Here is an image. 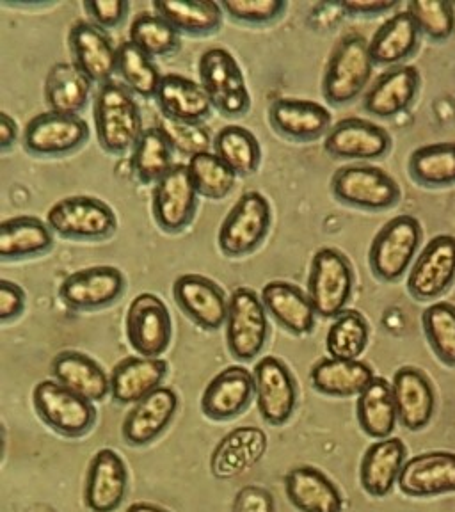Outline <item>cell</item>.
Instances as JSON below:
<instances>
[{
	"instance_id": "6da1fadb",
	"label": "cell",
	"mask_w": 455,
	"mask_h": 512,
	"mask_svg": "<svg viewBox=\"0 0 455 512\" xmlns=\"http://www.w3.org/2000/svg\"><path fill=\"white\" fill-rule=\"evenodd\" d=\"M93 118L98 143L112 155L134 150L144 132L139 105L120 80H107L98 86Z\"/></svg>"
},
{
	"instance_id": "7a4b0ae2",
	"label": "cell",
	"mask_w": 455,
	"mask_h": 512,
	"mask_svg": "<svg viewBox=\"0 0 455 512\" xmlns=\"http://www.w3.org/2000/svg\"><path fill=\"white\" fill-rule=\"evenodd\" d=\"M374 64L370 41L360 32L345 34L329 56L322 79V95L329 104H351L367 88Z\"/></svg>"
},
{
	"instance_id": "3957f363",
	"label": "cell",
	"mask_w": 455,
	"mask_h": 512,
	"mask_svg": "<svg viewBox=\"0 0 455 512\" xmlns=\"http://www.w3.org/2000/svg\"><path fill=\"white\" fill-rule=\"evenodd\" d=\"M424 237L422 224L416 217L400 214L376 233L368 251V264L381 281L400 280L413 264Z\"/></svg>"
},
{
	"instance_id": "277c9868",
	"label": "cell",
	"mask_w": 455,
	"mask_h": 512,
	"mask_svg": "<svg viewBox=\"0 0 455 512\" xmlns=\"http://www.w3.org/2000/svg\"><path fill=\"white\" fill-rule=\"evenodd\" d=\"M272 210L262 192L248 191L240 196L217 233L221 253L232 258L253 253L271 230Z\"/></svg>"
},
{
	"instance_id": "5b68a950",
	"label": "cell",
	"mask_w": 455,
	"mask_h": 512,
	"mask_svg": "<svg viewBox=\"0 0 455 512\" xmlns=\"http://www.w3.org/2000/svg\"><path fill=\"white\" fill-rule=\"evenodd\" d=\"M354 288V271L347 256L335 248H322L315 253L308 276V297L315 313L324 319H335L344 312Z\"/></svg>"
},
{
	"instance_id": "8992f818",
	"label": "cell",
	"mask_w": 455,
	"mask_h": 512,
	"mask_svg": "<svg viewBox=\"0 0 455 512\" xmlns=\"http://www.w3.org/2000/svg\"><path fill=\"white\" fill-rule=\"evenodd\" d=\"M32 402L41 420L66 438H80L95 425L93 402L57 383L56 379H45L36 384Z\"/></svg>"
},
{
	"instance_id": "52a82bcc",
	"label": "cell",
	"mask_w": 455,
	"mask_h": 512,
	"mask_svg": "<svg viewBox=\"0 0 455 512\" xmlns=\"http://www.w3.org/2000/svg\"><path fill=\"white\" fill-rule=\"evenodd\" d=\"M200 84L207 91L212 105L224 116H244L251 107L246 79L237 59L226 48L205 50L200 57Z\"/></svg>"
},
{
	"instance_id": "ba28073f",
	"label": "cell",
	"mask_w": 455,
	"mask_h": 512,
	"mask_svg": "<svg viewBox=\"0 0 455 512\" xmlns=\"http://www.w3.org/2000/svg\"><path fill=\"white\" fill-rule=\"evenodd\" d=\"M52 232L64 239H109L118 228V217L105 201L93 196H68L54 203L47 212Z\"/></svg>"
},
{
	"instance_id": "9c48e42d",
	"label": "cell",
	"mask_w": 455,
	"mask_h": 512,
	"mask_svg": "<svg viewBox=\"0 0 455 512\" xmlns=\"http://www.w3.org/2000/svg\"><path fill=\"white\" fill-rule=\"evenodd\" d=\"M331 191L338 201L363 210H388L400 201V187L393 176L376 166L351 164L336 169Z\"/></svg>"
},
{
	"instance_id": "30bf717a",
	"label": "cell",
	"mask_w": 455,
	"mask_h": 512,
	"mask_svg": "<svg viewBox=\"0 0 455 512\" xmlns=\"http://www.w3.org/2000/svg\"><path fill=\"white\" fill-rule=\"evenodd\" d=\"M269 336V320L262 297L253 288L240 287L230 296L226 319V344L240 361L255 360Z\"/></svg>"
},
{
	"instance_id": "8fae6325",
	"label": "cell",
	"mask_w": 455,
	"mask_h": 512,
	"mask_svg": "<svg viewBox=\"0 0 455 512\" xmlns=\"http://www.w3.org/2000/svg\"><path fill=\"white\" fill-rule=\"evenodd\" d=\"M127 338L132 349L144 358H160L173 338V320L168 306L155 294L143 292L128 306Z\"/></svg>"
},
{
	"instance_id": "7c38bea8",
	"label": "cell",
	"mask_w": 455,
	"mask_h": 512,
	"mask_svg": "<svg viewBox=\"0 0 455 512\" xmlns=\"http://www.w3.org/2000/svg\"><path fill=\"white\" fill-rule=\"evenodd\" d=\"M200 192L192 182L187 164H175L153 187L152 210L155 223L164 232L178 233L191 224Z\"/></svg>"
},
{
	"instance_id": "4fadbf2b",
	"label": "cell",
	"mask_w": 455,
	"mask_h": 512,
	"mask_svg": "<svg viewBox=\"0 0 455 512\" xmlns=\"http://www.w3.org/2000/svg\"><path fill=\"white\" fill-rule=\"evenodd\" d=\"M89 127L80 116L47 111L34 116L25 125L24 148L38 157H59L72 153L86 143Z\"/></svg>"
},
{
	"instance_id": "5bb4252c",
	"label": "cell",
	"mask_w": 455,
	"mask_h": 512,
	"mask_svg": "<svg viewBox=\"0 0 455 512\" xmlns=\"http://www.w3.org/2000/svg\"><path fill=\"white\" fill-rule=\"evenodd\" d=\"M455 281V237L438 235L422 249L411 267L408 290L418 301L438 299Z\"/></svg>"
},
{
	"instance_id": "9a60e30c",
	"label": "cell",
	"mask_w": 455,
	"mask_h": 512,
	"mask_svg": "<svg viewBox=\"0 0 455 512\" xmlns=\"http://www.w3.org/2000/svg\"><path fill=\"white\" fill-rule=\"evenodd\" d=\"M255 395L258 411L267 424L283 425L290 420L297 404L296 379L283 361L265 356L256 363Z\"/></svg>"
},
{
	"instance_id": "2e32d148",
	"label": "cell",
	"mask_w": 455,
	"mask_h": 512,
	"mask_svg": "<svg viewBox=\"0 0 455 512\" xmlns=\"http://www.w3.org/2000/svg\"><path fill=\"white\" fill-rule=\"evenodd\" d=\"M125 274L114 265H95L64 278L59 296L75 310H98L120 299L125 292Z\"/></svg>"
},
{
	"instance_id": "e0dca14e",
	"label": "cell",
	"mask_w": 455,
	"mask_h": 512,
	"mask_svg": "<svg viewBox=\"0 0 455 512\" xmlns=\"http://www.w3.org/2000/svg\"><path fill=\"white\" fill-rule=\"evenodd\" d=\"M173 296L180 310L200 328L217 331L226 326L230 299L216 281L201 274H182L173 285Z\"/></svg>"
},
{
	"instance_id": "ac0fdd59",
	"label": "cell",
	"mask_w": 455,
	"mask_h": 512,
	"mask_svg": "<svg viewBox=\"0 0 455 512\" xmlns=\"http://www.w3.org/2000/svg\"><path fill=\"white\" fill-rule=\"evenodd\" d=\"M390 148L388 130L363 118L338 121L324 139V150L335 159L374 160L384 157Z\"/></svg>"
},
{
	"instance_id": "d6986e66",
	"label": "cell",
	"mask_w": 455,
	"mask_h": 512,
	"mask_svg": "<svg viewBox=\"0 0 455 512\" xmlns=\"http://www.w3.org/2000/svg\"><path fill=\"white\" fill-rule=\"evenodd\" d=\"M267 447V434L260 427H237L217 443L210 457V472L219 480L237 479L262 461Z\"/></svg>"
},
{
	"instance_id": "ffe728a7",
	"label": "cell",
	"mask_w": 455,
	"mask_h": 512,
	"mask_svg": "<svg viewBox=\"0 0 455 512\" xmlns=\"http://www.w3.org/2000/svg\"><path fill=\"white\" fill-rule=\"evenodd\" d=\"M128 489L127 464L111 448L98 450L89 463L84 500L89 511L114 512L120 509Z\"/></svg>"
},
{
	"instance_id": "44dd1931",
	"label": "cell",
	"mask_w": 455,
	"mask_h": 512,
	"mask_svg": "<svg viewBox=\"0 0 455 512\" xmlns=\"http://www.w3.org/2000/svg\"><path fill=\"white\" fill-rule=\"evenodd\" d=\"M68 41L73 63L93 82L104 84L118 72V47H114L109 34L91 20L75 22Z\"/></svg>"
},
{
	"instance_id": "7402d4cb",
	"label": "cell",
	"mask_w": 455,
	"mask_h": 512,
	"mask_svg": "<svg viewBox=\"0 0 455 512\" xmlns=\"http://www.w3.org/2000/svg\"><path fill=\"white\" fill-rule=\"evenodd\" d=\"M399 488L413 498L455 493V454L425 452L411 457L400 472Z\"/></svg>"
},
{
	"instance_id": "603a6c76",
	"label": "cell",
	"mask_w": 455,
	"mask_h": 512,
	"mask_svg": "<svg viewBox=\"0 0 455 512\" xmlns=\"http://www.w3.org/2000/svg\"><path fill=\"white\" fill-rule=\"evenodd\" d=\"M255 395V376L248 368L233 365L224 368L207 384L201 409L212 420H232L248 408Z\"/></svg>"
},
{
	"instance_id": "cb8c5ba5",
	"label": "cell",
	"mask_w": 455,
	"mask_h": 512,
	"mask_svg": "<svg viewBox=\"0 0 455 512\" xmlns=\"http://www.w3.org/2000/svg\"><path fill=\"white\" fill-rule=\"evenodd\" d=\"M420 73L415 66L399 64L381 73L363 96V109L377 118H393L415 102Z\"/></svg>"
},
{
	"instance_id": "d4e9b609",
	"label": "cell",
	"mask_w": 455,
	"mask_h": 512,
	"mask_svg": "<svg viewBox=\"0 0 455 512\" xmlns=\"http://www.w3.org/2000/svg\"><path fill=\"white\" fill-rule=\"evenodd\" d=\"M269 120L276 132L294 141H313L331 130V112L328 107L299 98H278L271 104Z\"/></svg>"
},
{
	"instance_id": "484cf974",
	"label": "cell",
	"mask_w": 455,
	"mask_h": 512,
	"mask_svg": "<svg viewBox=\"0 0 455 512\" xmlns=\"http://www.w3.org/2000/svg\"><path fill=\"white\" fill-rule=\"evenodd\" d=\"M178 409V395L171 388L160 386L146 399L139 400L128 411L123 422V438L134 447H144L166 431Z\"/></svg>"
},
{
	"instance_id": "4316f807",
	"label": "cell",
	"mask_w": 455,
	"mask_h": 512,
	"mask_svg": "<svg viewBox=\"0 0 455 512\" xmlns=\"http://www.w3.org/2000/svg\"><path fill=\"white\" fill-rule=\"evenodd\" d=\"M392 388L400 424L409 431H422L431 422L436 408L431 381L422 370L404 367L393 376Z\"/></svg>"
},
{
	"instance_id": "83f0119b",
	"label": "cell",
	"mask_w": 455,
	"mask_h": 512,
	"mask_svg": "<svg viewBox=\"0 0 455 512\" xmlns=\"http://www.w3.org/2000/svg\"><path fill=\"white\" fill-rule=\"evenodd\" d=\"M166 374L168 363L162 358L128 356L112 368V399L120 404H137L159 390Z\"/></svg>"
},
{
	"instance_id": "f1b7e54d",
	"label": "cell",
	"mask_w": 455,
	"mask_h": 512,
	"mask_svg": "<svg viewBox=\"0 0 455 512\" xmlns=\"http://www.w3.org/2000/svg\"><path fill=\"white\" fill-rule=\"evenodd\" d=\"M265 310L292 335H310L315 328V308L308 292L290 281H269L262 288Z\"/></svg>"
},
{
	"instance_id": "f546056e",
	"label": "cell",
	"mask_w": 455,
	"mask_h": 512,
	"mask_svg": "<svg viewBox=\"0 0 455 512\" xmlns=\"http://www.w3.org/2000/svg\"><path fill=\"white\" fill-rule=\"evenodd\" d=\"M290 504L301 512H342L344 498L328 475L313 466H297L285 477Z\"/></svg>"
},
{
	"instance_id": "4dcf8cb0",
	"label": "cell",
	"mask_w": 455,
	"mask_h": 512,
	"mask_svg": "<svg viewBox=\"0 0 455 512\" xmlns=\"http://www.w3.org/2000/svg\"><path fill=\"white\" fill-rule=\"evenodd\" d=\"M155 100L164 116L191 123L207 120L214 107L201 84L178 73L162 75Z\"/></svg>"
},
{
	"instance_id": "1f68e13d",
	"label": "cell",
	"mask_w": 455,
	"mask_h": 512,
	"mask_svg": "<svg viewBox=\"0 0 455 512\" xmlns=\"http://www.w3.org/2000/svg\"><path fill=\"white\" fill-rule=\"evenodd\" d=\"M52 376L91 402H102L111 393V377L84 352H59L52 361Z\"/></svg>"
},
{
	"instance_id": "d6a6232c",
	"label": "cell",
	"mask_w": 455,
	"mask_h": 512,
	"mask_svg": "<svg viewBox=\"0 0 455 512\" xmlns=\"http://www.w3.org/2000/svg\"><path fill=\"white\" fill-rule=\"evenodd\" d=\"M406 461V447L399 438L379 440L368 447L361 461V486L368 495L383 498L399 482Z\"/></svg>"
},
{
	"instance_id": "836d02e7",
	"label": "cell",
	"mask_w": 455,
	"mask_h": 512,
	"mask_svg": "<svg viewBox=\"0 0 455 512\" xmlns=\"http://www.w3.org/2000/svg\"><path fill=\"white\" fill-rule=\"evenodd\" d=\"M54 246V232L36 216L9 217L0 223L2 260H25L47 253Z\"/></svg>"
},
{
	"instance_id": "e575fe53",
	"label": "cell",
	"mask_w": 455,
	"mask_h": 512,
	"mask_svg": "<svg viewBox=\"0 0 455 512\" xmlns=\"http://www.w3.org/2000/svg\"><path fill=\"white\" fill-rule=\"evenodd\" d=\"M310 379L317 392L329 397H356L376 374L365 361L324 358L313 365Z\"/></svg>"
},
{
	"instance_id": "d590c367",
	"label": "cell",
	"mask_w": 455,
	"mask_h": 512,
	"mask_svg": "<svg viewBox=\"0 0 455 512\" xmlns=\"http://www.w3.org/2000/svg\"><path fill=\"white\" fill-rule=\"evenodd\" d=\"M420 29L409 11H399L390 16L370 40V56L376 64L399 66L408 59L420 40Z\"/></svg>"
},
{
	"instance_id": "8d00e7d4",
	"label": "cell",
	"mask_w": 455,
	"mask_h": 512,
	"mask_svg": "<svg viewBox=\"0 0 455 512\" xmlns=\"http://www.w3.org/2000/svg\"><path fill=\"white\" fill-rule=\"evenodd\" d=\"M356 415L363 432L374 440H386L399 422L392 384L377 377L358 395Z\"/></svg>"
},
{
	"instance_id": "74e56055",
	"label": "cell",
	"mask_w": 455,
	"mask_h": 512,
	"mask_svg": "<svg viewBox=\"0 0 455 512\" xmlns=\"http://www.w3.org/2000/svg\"><path fill=\"white\" fill-rule=\"evenodd\" d=\"M93 80L75 63H56L45 80V100L50 111L79 116L88 105Z\"/></svg>"
},
{
	"instance_id": "f35d334b",
	"label": "cell",
	"mask_w": 455,
	"mask_h": 512,
	"mask_svg": "<svg viewBox=\"0 0 455 512\" xmlns=\"http://www.w3.org/2000/svg\"><path fill=\"white\" fill-rule=\"evenodd\" d=\"M153 9L180 34L208 36L223 25V8L212 0H155Z\"/></svg>"
},
{
	"instance_id": "ab89813d",
	"label": "cell",
	"mask_w": 455,
	"mask_h": 512,
	"mask_svg": "<svg viewBox=\"0 0 455 512\" xmlns=\"http://www.w3.org/2000/svg\"><path fill=\"white\" fill-rule=\"evenodd\" d=\"M409 175L424 187L455 185V143H432L416 148L408 162Z\"/></svg>"
},
{
	"instance_id": "60d3db41",
	"label": "cell",
	"mask_w": 455,
	"mask_h": 512,
	"mask_svg": "<svg viewBox=\"0 0 455 512\" xmlns=\"http://www.w3.org/2000/svg\"><path fill=\"white\" fill-rule=\"evenodd\" d=\"M214 153L237 173L255 175L262 162V148L253 132L240 125H226L214 137Z\"/></svg>"
},
{
	"instance_id": "b9f144b4",
	"label": "cell",
	"mask_w": 455,
	"mask_h": 512,
	"mask_svg": "<svg viewBox=\"0 0 455 512\" xmlns=\"http://www.w3.org/2000/svg\"><path fill=\"white\" fill-rule=\"evenodd\" d=\"M173 152L168 137L159 127L144 128L130 159L139 182L157 184L175 166Z\"/></svg>"
},
{
	"instance_id": "7bdbcfd3",
	"label": "cell",
	"mask_w": 455,
	"mask_h": 512,
	"mask_svg": "<svg viewBox=\"0 0 455 512\" xmlns=\"http://www.w3.org/2000/svg\"><path fill=\"white\" fill-rule=\"evenodd\" d=\"M370 340L368 322L356 310H344L335 317L328 336H326V349L329 358L335 360H358L367 349Z\"/></svg>"
},
{
	"instance_id": "ee69618b",
	"label": "cell",
	"mask_w": 455,
	"mask_h": 512,
	"mask_svg": "<svg viewBox=\"0 0 455 512\" xmlns=\"http://www.w3.org/2000/svg\"><path fill=\"white\" fill-rule=\"evenodd\" d=\"M128 41L153 59L173 54L180 45V32L166 18L144 11L132 20Z\"/></svg>"
},
{
	"instance_id": "f6af8a7d",
	"label": "cell",
	"mask_w": 455,
	"mask_h": 512,
	"mask_svg": "<svg viewBox=\"0 0 455 512\" xmlns=\"http://www.w3.org/2000/svg\"><path fill=\"white\" fill-rule=\"evenodd\" d=\"M118 73L132 93L144 98L157 95L162 80L160 70L152 57L130 41H123L118 47Z\"/></svg>"
},
{
	"instance_id": "bcb514c9",
	"label": "cell",
	"mask_w": 455,
	"mask_h": 512,
	"mask_svg": "<svg viewBox=\"0 0 455 512\" xmlns=\"http://www.w3.org/2000/svg\"><path fill=\"white\" fill-rule=\"evenodd\" d=\"M200 196L223 200L235 187L237 173L214 152L198 153L187 162Z\"/></svg>"
},
{
	"instance_id": "7dc6e473",
	"label": "cell",
	"mask_w": 455,
	"mask_h": 512,
	"mask_svg": "<svg viewBox=\"0 0 455 512\" xmlns=\"http://www.w3.org/2000/svg\"><path fill=\"white\" fill-rule=\"evenodd\" d=\"M422 324L438 360L455 368V304L447 301L431 304L422 315Z\"/></svg>"
},
{
	"instance_id": "c3c4849f",
	"label": "cell",
	"mask_w": 455,
	"mask_h": 512,
	"mask_svg": "<svg viewBox=\"0 0 455 512\" xmlns=\"http://www.w3.org/2000/svg\"><path fill=\"white\" fill-rule=\"evenodd\" d=\"M408 11L422 34L432 41H447L455 32V9L447 0H415Z\"/></svg>"
},
{
	"instance_id": "681fc988",
	"label": "cell",
	"mask_w": 455,
	"mask_h": 512,
	"mask_svg": "<svg viewBox=\"0 0 455 512\" xmlns=\"http://www.w3.org/2000/svg\"><path fill=\"white\" fill-rule=\"evenodd\" d=\"M157 127L166 134L173 150L189 159L198 153L210 152V146H214L207 128L201 123L173 120L162 114Z\"/></svg>"
},
{
	"instance_id": "f907efd6",
	"label": "cell",
	"mask_w": 455,
	"mask_h": 512,
	"mask_svg": "<svg viewBox=\"0 0 455 512\" xmlns=\"http://www.w3.org/2000/svg\"><path fill=\"white\" fill-rule=\"evenodd\" d=\"M224 15L249 25L271 24L287 11L283 0H224L219 2Z\"/></svg>"
},
{
	"instance_id": "816d5d0a",
	"label": "cell",
	"mask_w": 455,
	"mask_h": 512,
	"mask_svg": "<svg viewBox=\"0 0 455 512\" xmlns=\"http://www.w3.org/2000/svg\"><path fill=\"white\" fill-rule=\"evenodd\" d=\"M84 9L93 24L107 31L125 20L130 4L125 0H88L84 2Z\"/></svg>"
},
{
	"instance_id": "f5cc1de1",
	"label": "cell",
	"mask_w": 455,
	"mask_h": 512,
	"mask_svg": "<svg viewBox=\"0 0 455 512\" xmlns=\"http://www.w3.org/2000/svg\"><path fill=\"white\" fill-rule=\"evenodd\" d=\"M232 512H276L274 498L267 489L251 484L237 493Z\"/></svg>"
},
{
	"instance_id": "db71d44e",
	"label": "cell",
	"mask_w": 455,
	"mask_h": 512,
	"mask_svg": "<svg viewBox=\"0 0 455 512\" xmlns=\"http://www.w3.org/2000/svg\"><path fill=\"white\" fill-rule=\"evenodd\" d=\"M24 288L20 287L15 281L0 280V320L8 322V320L20 317L25 310Z\"/></svg>"
},
{
	"instance_id": "11a10c76",
	"label": "cell",
	"mask_w": 455,
	"mask_h": 512,
	"mask_svg": "<svg viewBox=\"0 0 455 512\" xmlns=\"http://www.w3.org/2000/svg\"><path fill=\"white\" fill-rule=\"evenodd\" d=\"M349 15L376 16L399 6V0H344L338 2Z\"/></svg>"
},
{
	"instance_id": "9f6ffc18",
	"label": "cell",
	"mask_w": 455,
	"mask_h": 512,
	"mask_svg": "<svg viewBox=\"0 0 455 512\" xmlns=\"http://www.w3.org/2000/svg\"><path fill=\"white\" fill-rule=\"evenodd\" d=\"M18 136V125L8 112H0V150L6 152L15 144Z\"/></svg>"
},
{
	"instance_id": "6f0895ef",
	"label": "cell",
	"mask_w": 455,
	"mask_h": 512,
	"mask_svg": "<svg viewBox=\"0 0 455 512\" xmlns=\"http://www.w3.org/2000/svg\"><path fill=\"white\" fill-rule=\"evenodd\" d=\"M127 512H169L166 509H162L159 505L148 504V502H136V504L130 505Z\"/></svg>"
},
{
	"instance_id": "680465c9",
	"label": "cell",
	"mask_w": 455,
	"mask_h": 512,
	"mask_svg": "<svg viewBox=\"0 0 455 512\" xmlns=\"http://www.w3.org/2000/svg\"><path fill=\"white\" fill-rule=\"evenodd\" d=\"M32 512H56V511H52V509H48V507H38V509H36V511H32Z\"/></svg>"
}]
</instances>
